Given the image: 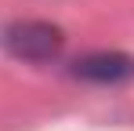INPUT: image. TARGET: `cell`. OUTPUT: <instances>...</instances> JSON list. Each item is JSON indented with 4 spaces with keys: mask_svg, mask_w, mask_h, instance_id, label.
Here are the masks:
<instances>
[{
    "mask_svg": "<svg viewBox=\"0 0 134 131\" xmlns=\"http://www.w3.org/2000/svg\"><path fill=\"white\" fill-rule=\"evenodd\" d=\"M0 44L7 55L22 58V62H51L62 55L65 47V33L51 22H36V18H25V22H11L4 26L0 33Z\"/></svg>",
    "mask_w": 134,
    "mask_h": 131,
    "instance_id": "cell-1",
    "label": "cell"
},
{
    "mask_svg": "<svg viewBox=\"0 0 134 131\" xmlns=\"http://www.w3.org/2000/svg\"><path fill=\"white\" fill-rule=\"evenodd\" d=\"M72 77L87 84H127L134 80V55L123 51H94L72 62Z\"/></svg>",
    "mask_w": 134,
    "mask_h": 131,
    "instance_id": "cell-2",
    "label": "cell"
}]
</instances>
